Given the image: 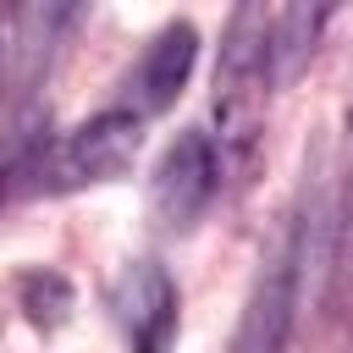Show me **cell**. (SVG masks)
<instances>
[{
  "mask_svg": "<svg viewBox=\"0 0 353 353\" xmlns=\"http://www.w3.org/2000/svg\"><path fill=\"white\" fill-rule=\"evenodd\" d=\"M22 309H28V320L55 325L66 314V281L61 276H28L22 281Z\"/></svg>",
  "mask_w": 353,
  "mask_h": 353,
  "instance_id": "8",
  "label": "cell"
},
{
  "mask_svg": "<svg viewBox=\"0 0 353 353\" xmlns=\"http://www.w3.org/2000/svg\"><path fill=\"white\" fill-rule=\"evenodd\" d=\"M221 188V154L204 132H182L171 138V149L160 154L154 165V182H149V215L160 232H188L210 199Z\"/></svg>",
  "mask_w": 353,
  "mask_h": 353,
  "instance_id": "3",
  "label": "cell"
},
{
  "mask_svg": "<svg viewBox=\"0 0 353 353\" xmlns=\"http://www.w3.org/2000/svg\"><path fill=\"white\" fill-rule=\"evenodd\" d=\"M292 309H298V232L254 276L248 303L237 314V331H232L226 353H281L287 331H292Z\"/></svg>",
  "mask_w": 353,
  "mask_h": 353,
  "instance_id": "4",
  "label": "cell"
},
{
  "mask_svg": "<svg viewBox=\"0 0 353 353\" xmlns=\"http://www.w3.org/2000/svg\"><path fill=\"white\" fill-rule=\"evenodd\" d=\"M193 55H199V33H193L188 22L160 28L154 44L143 50V61H138V66L127 72V83H121V110L138 116V121L160 116V110L182 94V83H188V72H193Z\"/></svg>",
  "mask_w": 353,
  "mask_h": 353,
  "instance_id": "6",
  "label": "cell"
},
{
  "mask_svg": "<svg viewBox=\"0 0 353 353\" xmlns=\"http://www.w3.org/2000/svg\"><path fill=\"white\" fill-rule=\"evenodd\" d=\"M325 6H287V11H270V66L276 77H292L303 66V55L314 50L320 28H325Z\"/></svg>",
  "mask_w": 353,
  "mask_h": 353,
  "instance_id": "7",
  "label": "cell"
},
{
  "mask_svg": "<svg viewBox=\"0 0 353 353\" xmlns=\"http://www.w3.org/2000/svg\"><path fill=\"white\" fill-rule=\"evenodd\" d=\"M270 11L265 6H237L226 33H221V61H215V132H221V160L237 171L254 165L259 138H265V105H270Z\"/></svg>",
  "mask_w": 353,
  "mask_h": 353,
  "instance_id": "1",
  "label": "cell"
},
{
  "mask_svg": "<svg viewBox=\"0 0 353 353\" xmlns=\"http://www.w3.org/2000/svg\"><path fill=\"white\" fill-rule=\"evenodd\" d=\"M138 143H143V121L127 116L121 105H110V110L88 116L83 127H72V132L50 149V160H44V182H50L55 193H66V188H88V182H110V176H121V171L132 165Z\"/></svg>",
  "mask_w": 353,
  "mask_h": 353,
  "instance_id": "2",
  "label": "cell"
},
{
  "mask_svg": "<svg viewBox=\"0 0 353 353\" xmlns=\"http://www.w3.org/2000/svg\"><path fill=\"white\" fill-rule=\"evenodd\" d=\"M110 303H116V320H121L132 353H165L171 347V336H176V287L154 259L127 265Z\"/></svg>",
  "mask_w": 353,
  "mask_h": 353,
  "instance_id": "5",
  "label": "cell"
}]
</instances>
